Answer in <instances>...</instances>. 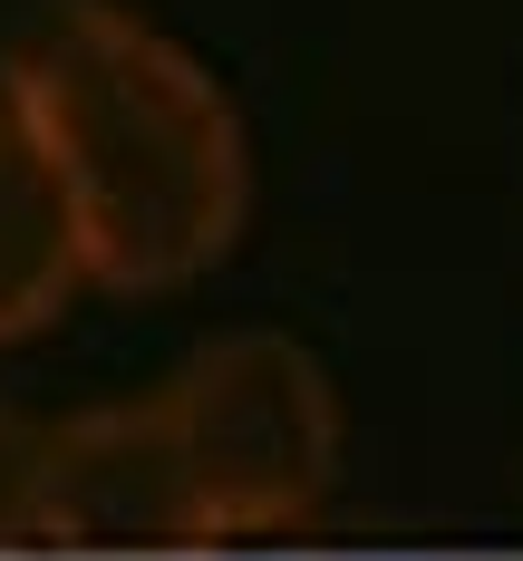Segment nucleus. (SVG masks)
<instances>
[{"instance_id":"nucleus-1","label":"nucleus","mask_w":523,"mask_h":561,"mask_svg":"<svg viewBox=\"0 0 523 561\" xmlns=\"http://www.w3.org/2000/svg\"><path fill=\"white\" fill-rule=\"evenodd\" d=\"M0 98L30 116L39 156L88 242V280L116 300H166L224 262L252 224V136L224 78L126 0H39Z\"/></svg>"},{"instance_id":"nucleus-2","label":"nucleus","mask_w":523,"mask_h":561,"mask_svg":"<svg viewBox=\"0 0 523 561\" xmlns=\"http://www.w3.org/2000/svg\"><path fill=\"white\" fill-rule=\"evenodd\" d=\"M156 397H166L184 474H194L204 552L291 542L320 523L330 484H340V388L320 378V358L300 339L224 330Z\"/></svg>"},{"instance_id":"nucleus-3","label":"nucleus","mask_w":523,"mask_h":561,"mask_svg":"<svg viewBox=\"0 0 523 561\" xmlns=\"http://www.w3.org/2000/svg\"><path fill=\"white\" fill-rule=\"evenodd\" d=\"M30 552H204V513H194L166 397L49 416Z\"/></svg>"},{"instance_id":"nucleus-4","label":"nucleus","mask_w":523,"mask_h":561,"mask_svg":"<svg viewBox=\"0 0 523 561\" xmlns=\"http://www.w3.org/2000/svg\"><path fill=\"white\" fill-rule=\"evenodd\" d=\"M78 280H88L78 214H68V194H58L30 116L0 98V348L39 339L58 310H68Z\"/></svg>"},{"instance_id":"nucleus-5","label":"nucleus","mask_w":523,"mask_h":561,"mask_svg":"<svg viewBox=\"0 0 523 561\" xmlns=\"http://www.w3.org/2000/svg\"><path fill=\"white\" fill-rule=\"evenodd\" d=\"M39 446H49V416L0 397V552H30L39 533Z\"/></svg>"}]
</instances>
